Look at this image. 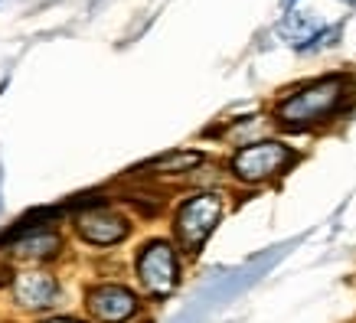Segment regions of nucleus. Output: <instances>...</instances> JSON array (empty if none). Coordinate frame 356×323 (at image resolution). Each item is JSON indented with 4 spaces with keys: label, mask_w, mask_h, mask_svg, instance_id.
<instances>
[{
    "label": "nucleus",
    "mask_w": 356,
    "mask_h": 323,
    "mask_svg": "<svg viewBox=\"0 0 356 323\" xmlns=\"http://www.w3.org/2000/svg\"><path fill=\"white\" fill-rule=\"evenodd\" d=\"M346 88H350V82L343 76L317 78V82L298 88L294 95L284 98L275 108V121L288 131H307L314 124H324L327 118H334L337 111L343 108Z\"/></svg>",
    "instance_id": "f257e3e1"
},
{
    "label": "nucleus",
    "mask_w": 356,
    "mask_h": 323,
    "mask_svg": "<svg viewBox=\"0 0 356 323\" xmlns=\"http://www.w3.org/2000/svg\"><path fill=\"white\" fill-rule=\"evenodd\" d=\"M298 154L288 147V144H281V140H255V144H245V147H238L232 154V160H229V170L236 180L242 183H268L275 176L288 170L294 163Z\"/></svg>",
    "instance_id": "f03ea898"
},
{
    "label": "nucleus",
    "mask_w": 356,
    "mask_h": 323,
    "mask_svg": "<svg viewBox=\"0 0 356 323\" xmlns=\"http://www.w3.org/2000/svg\"><path fill=\"white\" fill-rule=\"evenodd\" d=\"M219 219H222V196L219 193L190 196V199L177 209V219H173L177 242H180L186 251H200V248L206 245V238L213 235V229L219 226Z\"/></svg>",
    "instance_id": "7ed1b4c3"
},
{
    "label": "nucleus",
    "mask_w": 356,
    "mask_h": 323,
    "mask_svg": "<svg viewBox=\"0 0 356 323\" xmlns=\"http://www.w3.org/2000/svg\"><path fill=\"white\" fill-rule=\"evenodd\" d=\"M138 281L151 297H167L180 284V258L177 248L163 238H154L138 255Z\"/></svg>",
    "instance_id": "20e7f679"
},
{
    "label": "nucleus",
    "mask_w": 356,
    "mask_h": 323,
    "mask_svg": "<svg viewBox=\"0 0 356 323\" xmlns=\"http://www.w3.org/2000/svg\"><path fill=\"white\" fill-rule=\"evenodd\" d=\"M138 294L124 284H98L88 291V313L98 323H124L138 313Z\"/></svg>",
    "instance_id": "39448f33"
},
{
    "label": "nucleus",
    "mask_w": 356,
    "mask_h": 323,
    "mask_svg": "<svg viewBox=\"0 0 356 323\" xmlns=\"http://www.w3.org/2000/svg\"><path fill=\"white\" fill-rule=\"evenodd\" d=\"M79 235L86 238L88 245H118V242H124L131 232L128 219L118 213H111V209H105V206H92V209H86V213L79 215Z\"/></svg>",
    "instance_id": "423d86ee"
},
{
    "label": "nucleus",
    "mask_w": 356,
    "mask_h": 323,
    "mask_svg": "<svg viewBox=\"0 0 356 323\" xmlns=\"http://www.w3.org/2000/svg\"><path fill=\"white\" fill-rule=\"evenodd\" d=\"M59 297V284L49 271H20L13 278V301L23 310H49Z\"/></svg>",
    "instance_id": "0eeeda50"
},
{
    "label": "nucleus",
    "mask_w": 356,
    "mask_h": 323,
    "mask_svg": "<svg viewBox=\"0 0 356 323\" xmlns=\"http://www.w3.org/2000/svg\"><path fill=\"white\" fill-rule=\"evenodd\" d=\"M330 33L334 30H327L321 20H314L311 13H301V10H291L284 17V23H281V36L291 46H298V49H311L324 36H330Z\"/></svg>",
    "instance_id": "6e6552de"
},
{
    "label": "nucleus",
    "mask_w": 356,
    "mask_h": 323,
    "mask_svg": "<svg viewBox=\"0 0 356 323\" xmlns=\"http://www.w3.org/2000/svg\"><path fill=\"white\" fill-rule=\"evenodd\" d=\"M13 255H20V258H53L56 251H59V235L49 232V229H26V232H13Z\"/></svg>",
    "instance_id": "1a4fd4ad"
},
{
    "label": "nucleus",
    "mask_w": 356,
    "mask_h": 323,
    "mask_svg": "<svg viewBox=\"0 0 356 323\" xmlns=\"http://www.w3.org/2000/svg\"><path fill=\"white\" fill-rule=\"evenodd\" d=\"M200 163H203V154L200 151H173V154L157 157L154 163H147L144 170L154 173V176H170V173H190Z\"/></svg>",
    "instance_id": "9d476101"
},
{
    "label": "nucleus",
    "mask_w": 356,
    "mask_h": 323,
    "mask_svg": "<svg viewBox=\"0 0 356 323\" xmlns=\"http://www.w3.org/2000/svg\"><path fill=\"white\" fill-rule=\"evenodd\" d=\"M46 323H79V320H69V317H56V320H46Z\"/></svg>",
    "instance_id": "9b49d317"
},
{
    "label": "nucleus",
    "mask_w": 356,
    "mask_h": 323,
    "mask_svg": "<svg viewBox=\"0 0 356 323\" xmlns=\"http://www.w3.org/2000/svg\"><path fill=\"white\" fill-rule=\"evenodd\" d=\"M288 3H291V0H288Z\"/></svg>",
    "instance_id": "f8f14e48"
}]
</instances>
